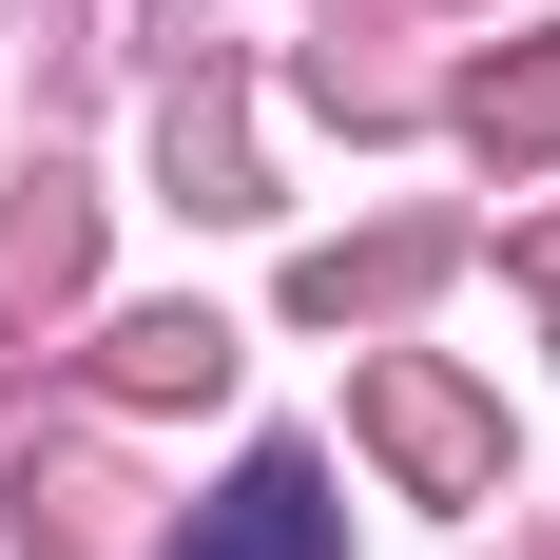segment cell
<instances>
[{"label":"cell","mask_w":560,"mask_h":560,"mask_svg":"<svg viewBox=\"0 0 560 560\" xmlns=\"http://www.w3.org/2000/svg\"><path fill=\"white\" fill-rule=\"evenodd\" d=\"M368 425H387V445L425 464L445 503H464V483H503V445H483V406H464V387H425V368H387V387H368Z\"/></svg>","instance_id":"obj_2"},{"label":"cell","mask_w":560,"mask_h":560,"mask_svg":"<svg viewBox=\"0 0 560 560\" xmlns=\"http://www.w3.org/2000/svg\"><path fill=\"white\" fill-rule=\"evenodd\" d=\"M213 368H232V329H194V310H155V329H116V387H136V406L213 387Z\"/></svg>","instance_id":"obj_3"},{"label":"cell","mask_w":560,"mask_h":560,"mask_svg":"<svg viewBox=\"0 0 560 560\" xmlns=\"http://www.w3.org/2000/svg\"><path fill=\"white\" fill-rule=\"evenodd\" d=\"M39 290H78V194H39V213L0 232V310H39Z\"/></svg>","instance_id":"obj_5"},{"label":"cell","mask_w":560,"mask_h":560,"mask_svg":"<svg viewBox=\"0 0 560 560\" xmlns=\"http://www.w3.org/2000/svg\"><path fill=\"white\" fill-rule=\"evenodd\" d=\"M194 560H329V464H310V445H271V464L213 503V541H194Z\"/></svg>","instance_id":"obj_1"},{"label":"cell","mask_w":560,"mask_h":560,"mask_svg":"<svg viewBox=\"0 0 560 560\" xmlns=\"http://www.w3.org/2000/svg\"><path fill=\"white\" fill-rule=\"evenodd\" d=\"M464 116H483V155H560V58H503Z\"/></svg>","instance_id":"obj_4"}]
</instances>
